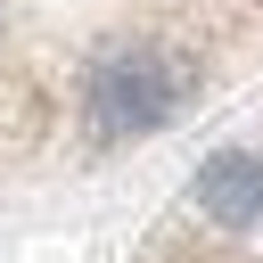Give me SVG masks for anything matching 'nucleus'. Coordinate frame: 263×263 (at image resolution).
Returning a JSON list of instances; mask_svg holds the SVG:
<instances>
[{
	"instance_id": "1",
	"label": "nucleus",
	"mask_w": 263,
	"mask_h": 263,
	"mask_svg": "<svg viewBox=\"0 0 263 263\" xmlns=\"http://www.w3.org/2000/svg\"><path fill=\"white\" fill-rule=\"evenodd\" d=\"M263 66V0H0V181L156 140Z\"/></svg>"
},
{
	"instance_id": "2",
	"label": "nucleus",
	"mask_w": 263,
	"mask_h": 263,
	"mask_svg": "<svg viewBox=\"0 0 263 263\" xmlns=\"http://www.w3.org/2000/svg\"><path fill=\"white\" fill-rule=\"evenodd\" d=\"M140 263H263V123L181 181Z\"/></svg>"
}]
</instances>
